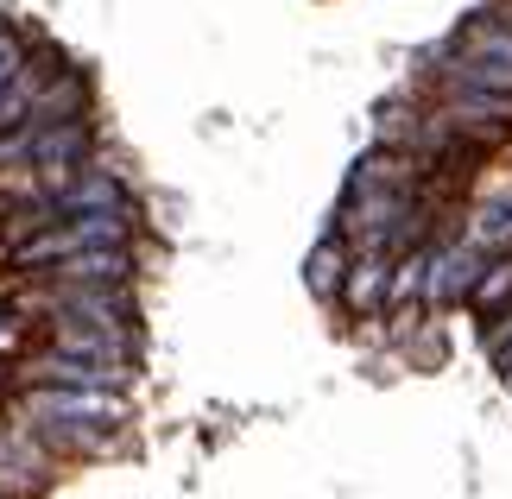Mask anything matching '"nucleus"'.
<instances>
[{"label": "nucleus", "mask_w": 512, "mask_h": 499, "mask_svg": "<svg viewBox=\"0 0 512 499\" xmlns=\"http://www.w3.org/2000/svg\"><path fill=\"white\" fill-rule=\"evenodd\" d=\"M32 411L45 417V424H102V430H114L127 417L114 386H38Z\"/></svg>", "instance_id": "nucleus-1"}, {"label": "nucleus", "mask_w": 512, "mask_h": 499, "mask_svg": "<svg viewBox=\"0 0 512 499\" xmlns=\"http://www.w3.org/2000/svg\"><path fill=\"white\" fill-rule=\"evenodd\" d=\"M57 285H127L133 278V259L127 247H83L70 259H57V266H45Z\"/></svg>", "instance_id": "nucleus-2"}, {"label": "nucleus", "mask_w": 512, "mask_h": 499, "mask_svg": "<svg viewBox=\"0 0 512 499\" xmlns=\"http://www.w3.org/2000/svg\"><path fill=\"white\" fill-rule=\"evenodd\" d=\"M481 272H487V259H481L475 247H443L437 266H430V291H424V297H430L437 310H443V304H462V297L481 285Z\"/></svg>", "instance_id": "nucleus-3"}, {"label": "nucleus", "mask_w": 512, "mask_h": 499, "mask_svg": "<svg viewBox=\"0 0 512 499\" xmlns=\"http://www.w3.org/2000/svg\"><path fill=\"white\" fill-rule=\"evenodd\" d=\"M32 373L45 379V386H121V373L127 367H114V361H89V354H64V348H51V354H38Z\"/></svg>", "instance_id": "nucleus-4"}, {"label": "nucleus", "mask_w": 512, "mask_h": 499, "mask_svg": "<svg viewBox=\"0 0 512 499\" xmlns=\"http://www.w3.org/2000/svg\"><path fill=\"white\" fill-rule=\"evenodd\" d=\"M45 203H51V222H57V215H95V209H127V190L114 184L108 171H89V177L76 171V184H70V190H51Z\"/></svg>", "instance_id": "nucleus-5"}, {"label": "nucleus", "mask_w": 512, "mask_h": 499, "mask_svg": "<svg viewBox=\"0 0 512 499\" xmlns=\"http://www.w3.org/2000/svg\"><path fill=\"white\" fill-rule=\"evenodd\" d=\"M342 297L354 310H380V304H392V259L386 253H367V259H354L348 266V278H342Z\"/></svg>", "instance_id": "nucleus-6"}, {"label": "nucleus", "mask_w": 512, "mask_h": 499, "mask_svg": "<svg viewBox=\"0 0 512 499\" xmlns=\"http://www.w3.org/2000/svg\"><path fill=\"white\" fill-rule=\"evenodd\" d=\"M342 278H348V241H342V234H329V241H317L310 259H304V285L317 291V297H336Z\"/></svg>", "instance_id": "nucleus-7"}, {"label": "nucleus", "mask_w": 512, "mask_h": 499, "mask_svg": "<svg viewBox=\"0 0 512 499\" xmlns=\"http://www.w3.org/2000/svg\"><path fill=\"white\" fill-rule=\"evenodd\" d=\"M449 83H475V89L512 95V64H500V57H481V51H462L456 64H449Z\"/></svg>", "instance_id": "nucleus-8"}, {"label": "nucleus", "mask_w": 512, "mask_h": 499, "mask_svg": "<svg viewBox=\"0 0 512 499\" xmlns=\"http://www.w3.org/2000/svg\"><path fill=\"white\" fill-rule=\"evenodd\" d=\"M468 297H475V310H481V316L512 310V259H494V266L481 272V285L468 291Z\"/></svg>", "instance_id": "nucleus-9"}, {"label": "nucleus", "mask_w": 512, "mask_h": 499, "mask_svg": "<svg viewBox=\"0 0 512 499\" xmlns=\"http://www.w3.org/2000/svg\"><path fill=\"white\" fill-rule=\"evenodd\" d=\"M38 89H45V83H38V70H26L7 95H0V139H7L13 127H26V114H32V102H38Z\"/></svg>", "instance_id": "nucleus-10"}, {"label": "nucleus", "mask_w": 512, "mask_h": 499, "mask_svg": "<svg viewBox=\"0 0 512 499\" xmlns=\"http://www.w3.org/2000/svg\"><path fill=\"white\" fill-rule=\"evenodd\" d=\"M462 51H481V57H500V64H512V26H487V19H475L462 38Z\"/></svg>", "instance_id": "nucleus-11"}, {"label": "nucleus", "mask_w": 512, "mask_h": 499, "mask_svg": "<svg viewBox=\"0 0 512 499\" xmlns=\"http://www.w3.org/2000/svg\"><path fill=\"white\" fill-rule=\"evenodd\" d=\"M19 76H26V45H19L7 26H0V95H7Z\"/></svg>", "instance_id": "nucleus-12"}, {"label": "nucleus", "mask_w": 512, "mask_h": 499, "mask_svg": "<svg viewBox=\"0 0 512 499\" xmlns=\"http://www.w3.org/2000/svg\"><path fill=\"white\" fill-rule=\"evenodd\" d=\"M481 228H487V234H506V228H512V203H487V209H481Z\"/></svg>", "instance_id": "nucleus-13"}, {"label": "nucleus", "mask_w": 512, "mask_h": 499, "mask_svg": "<svg viewBox=\"0 0 512 499\" xmlns=\"http://www.w3.org/2000/svg\"><path fill=\"white\" fill-rule=\"evenodd\" d=\"M506 26H512V7H506Z\"/></svg>", "instance_id": "nucleus-14"}]
</instances>
